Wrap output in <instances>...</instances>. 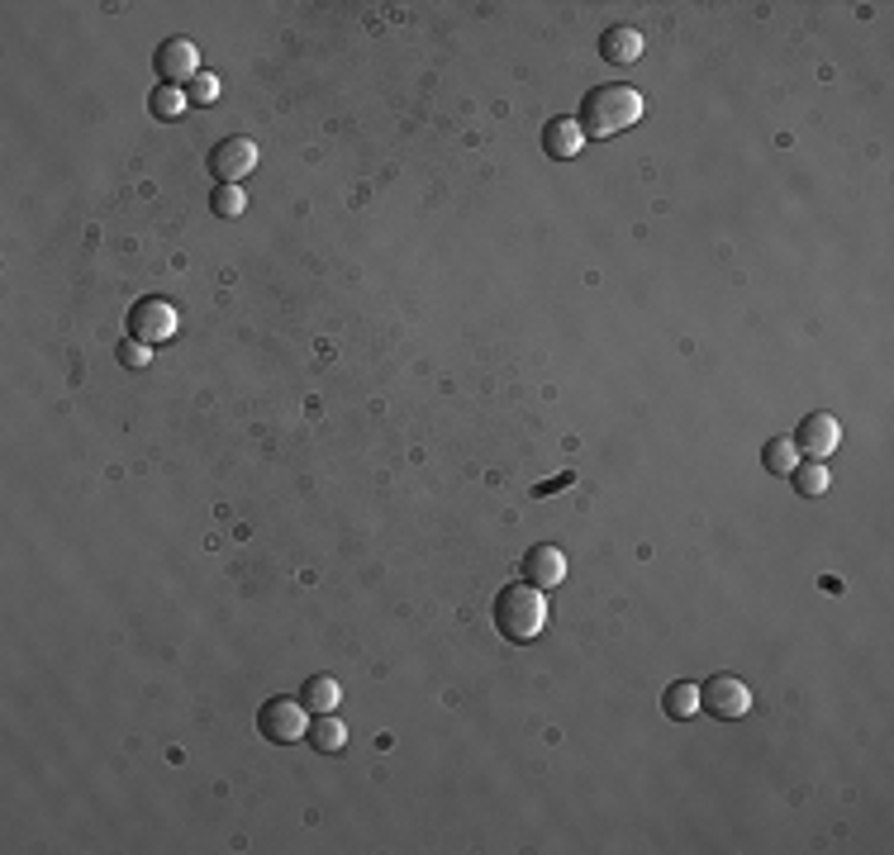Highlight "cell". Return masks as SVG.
Wrapping results in <instances>:
<instances>
[{
	"label": "cell",
	"instance_id": "1",
	"mask_svg": "<svg viewBox=\"0 0 894 855\" xmlns=\"http://www.w3.org/2000/svg\"><path fill=\"white\" fill-rule=\"evenodd\" d=\"M642 119V95L628 81H604V86H590L581 101V133L585 138H614L632 129Z\"/></svg>",
	"mask_w": 894,
	"mask_h": 855
},
{
	"label": "cell",
	"instance_id": "2",
	"mask_svg": "<svg viewBox=\"0 0 894 855\" xmlns=\"http://www.w3.org/2000/svg\"><path fill=\"white\" fill-rule=\"evenodd\" d=\"M490 618H495V632H500L504 642L524 646V642L538 637L543 623H547V599H543V589H533L529 581H514L495 595Z\"/></svg>",
	"mask_w": 894,
	"mask_h": 855
},
{
	"label": "cell",
	"instance_id": "3",
	"mask_svg": "<svg viewBox=\"0 0 894 855\" xmlns=\"http://www.w3.org/2000/svg\"><path fill=\"white\" fill-rule=\"evenodd\" d=\"M305 703L300 699H267L263 708H257V733H263L271 747H295V741H305L310 733V718H305Z\"/></svg>",
	"mask_w": 894,
	"mask_h": 855
},
{
	"label": "cell",
	"instance_id": "4",
	"mask_svg": "<svg viewBox=\"0 0 894 855\" xmlns=\"http://www.w3.org/2000/svg\"><path fill=\"white\" fill-rule=\"evenodd\" d=\"M699 708L713 713L723 723H738L752 713V689L738 680V675H713V680L699 684Z\"/></svg>",
	"mask_w": 894,
	"mask_h": 855
},
{
	"label": "cell",
	"instance_id": "5",
	"mask_svg": "<svg viewBox=\"0 0 894 855\" xmlns=\"http://www.w3.org/2000/svg\"><path fill=\"white\" fill-rule=\"evenodd\" d=\"M257 167V143L253 138H219L210 148V172L219 186H239L247 172Z\"/></svg>",
	"mask_w": 894,
	"mask_h": 855
},
{
	"label": "cell",
	"instance_id": "6",
	"mask_svg": "<svg viewBox=\"0 0 894 855\" xmlns=\"http://www.w3.org/2000/svg\"><path fill=\"white\" fill-rule=\"evenodd\" d=\"M153 72L167 81V86H190V81L200 77V52H196V44H190V38H167V44H158Z\"/></svg>",
	"mask_w": 894,
	"mask_h": 855
},
{
	"label": "cell",
	"instance_id": "7",
	"mask_svg": "<svg viewBox=\"0 0 894 855\" xmlns=\"http://www.w3.org/2000/svg\"><path fill=\"white\" fill-rule=\"evenodd\" d=\"M176 333V309L167 305V300H139V305L129 309V338L139 342H167Z\"/></svg>",
	"mask_w": 894,
	"mask_h": 855
},
{
	"label": "cell",
	"instance_id": "8",
	"mask_svg": "<svg viewBox=\"0 0 894 855\" xmlns=\"http://www.w3.org/2000/svg\"><path fill=\"white\" fill-rule=\"evenodd\" d=\"M837 443H843V423L833 419V413H809V419L794 428V447L809 452L814 461H828Z\"/></svg>",
	"mask_w": 894,
	"mask_h": 855
},
{
	"label": "cell",
	"instance_id": "9",
	"mask_svg": "<svg viewBox=\"0 0 894 855\" xmlns=\"http://www.w3.org/2000/svg\"><path fill=\"white\" fill-rule=\"evenodd\" d=\"M519 575L533 585V589H553L567 581V557H561V547L553 542H538L524 551V565H519Z\"/></svg>",
	"mask_w": 894,
	"mask_h": 855
},
{
	"label": "cell",
	"instance_id": "10",
	"mask_svg": "<svg viewBox=\"0 0 894 855\" xmlns=\"http://www.w3.org/2000/svg\"><path fill=\"white\" fill-rule=\"evenodd\" d=\"M585 148V133L576 119H547L543 124V153L553 162H571Z\"/></svg>",
	"mask_w": 894,
	"mask_h": 855
},
{
	"label": "cell",
	"instance_id": "11",
	"mask_svg": "<svg viewBox=\"0 0 894 855\" xmlns=\"http://www.w3.org/2000/svg\"><path fill=\"white\" fill-rule=\"evenodd\" d=\"M642 34L638 30H628V24H614V30H604L600 34V58L604 62H614V67H628V62H638L642 58Z\"/></svg>",
	"mask_w": 894,
	"mask_h": 855
},
{
	"label": "cell",
	"instance_id": "12",
	"mask_svg": "<svg viewBox=\"0 0 894 855\" xmlns=\"http://www.w3.org/2000/svg\"><path fill=\"white\" fill-rule=\"evenodd\" d=\"M300 703H305L310 713H334L338 708V699H342V684L334 680V675H310L305 684H300Z\"/></svg>",
	"mask_w": 894,
	"mask_h": 855
},
{
	"label": "cell",
	"instance_id": "13",
	"mask_svg": "<svg viewBox=\"0 0 894 855\" xmlns=\"http://www.w3.org/2000/svg\"><path fill=\"white\" fill-rule=\"evenodd\" d=\"M305 741H310V747L320 751V756H334V751H342V747H348V727H342V723L334 718V713H320V718L310 723Z\"/></svg>",
	"mask_w": 894,
	"mask_h": 855
},
{
	"label": "cell",
	"instance_id": "14",
	"mask_svg": "<svg viewBox=\"0 0 894 855\" xmlns=\"http://www.w3.org/2000/svg\"><path fill=\"white\" fill-rule=\"evenodd\" d=\"M762 466L771 476H780V480H790V471L800 466V447L790 443V437H771V443L762 447Z\"/></svg>",
	"mask_w": 894,
	"mask_h": 855
},
{
	"label": "cell",
	"instance_id": "15",
	"mask_svg": "<svg viewBox=\"0 0 894 855\" xmlns=\"http://www.w3.org/2000/svg\"><path fill=\"white\" fill-rule=\"evenodd\" d=\"M790 480H794V490H800L804 500H818V494H828V480H833V476H828V466H823V461L809 457V461L794 466Z\"/></svg>",
	"mask_w": 894,
	"mask_h": 855
},
{
	"label": "cell",
	"instance_id": "16",
	"mask_svg": "<svg viewBox=\"0 0 894 855\" xmlns=\"http://www.w3.org/2000/svg\"><path fill=\"white\" fill-rule=\"evenodd\" d=\"M662 708H666V718H676V723H685V718H695L699 713V684H671L666 694H662Z\"/></svg>",
	"mask_w": 894,
	"mask_h": 855
},
{
	"label": "cell",
	"instance_id": "17",
	"mask_svg": "<svg viewBox=\"0 0 894 855\" xmlns=\"http://www.w3.org/2000/svg\"><path fill=\"white\" fill-rule=\"evenodd\" d=\"M186 105H190V95H186L182 86H158L153 101H148V109H153L158 119H182Z\"/></svg>",
	"mask_w": 894,
	"mask_h": 855
},
{
	"label": "cell",
	"instance_id": "18",
	"mask_svg": "<svg viewBox=\"0 0 894 855\" xmlns=\"http://www.w3.org/2000/svg\"><path fill=\"white\" fill-rule=\"evenodd\" d=\"M210 210L219 214V219H239L243 210H247V196L239 186H214V196H210Z\"/></svg>",
	"mask_w": 894,
	"mask_h": 855
},
{
	"label": "cell",
	"instance_id": "19",
	"mask_svg": "<svg viewBox=\"0 0 894 855\" xmlns=\"http://www.w3.org/2000/svg\"><path fill=\"white\" fill-rule=\"evenodd\" d=\"M119 362L129 366V371H139V366H148V362H153V352H148V342L129 338V342H119Z\"/></svg>",
	"mask_w": 894,
	"mask_h": 855
},
{
	"label": "cell",
	"instance_id": "20",
	"mask_svg": "<svg viewBox=\"0 0 894 855\" xmlns=\"http://www.w3.org/2000/svg\"><path fill=\"white\" fill-rule=\"evenodd\" d=\"M190 101H196V105H210L214 101V95H219V77H196V81H190Z\"/></svg>",
	"mask_w": 894,
	"mask_h": 855
}]
</instances>
